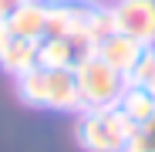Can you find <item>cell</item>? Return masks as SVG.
Returning <instances> with one entry per match:
<instances>
[{
  "label": "cell",
  "instance_id": "obj_1",
  "mask_svg": "<svg viewBox=\"0 0 155 152\" xmlns=\"http://www.w3.org/2000/svg\"><path fill=\"white\" fill-rule=\"evenodd\" d=\"M138 125L118 105L115 108H81L78 115V142L84 152H125Z\"/></svg>",
  "mask_w": 155,
  "mask_h": 152
},
{
  "label": "cell",
  "instance_id": "obj_2",
  "mask_svg": "<svg viewBox=\"0 0 155 152\" xmlns=\"http://www.w3.org/2000/svg\"><path fill=\"white\" fill-rule=\"evenodd\" d=\"M74 78L81 91V108H115L125 91V74L98 58V51L74 64Z\"/></svg>",
  "mask_w": 155,
  "mask_h": 152
},
{
  "label": "cell",
  "instance_id": "obj_3",
  "mask_svg": "<svg viewBox=\"0 0 155 152\" xmlns=\"http://www.w3.org/2000/svg\"><path fill=\"white\" fill-rule=\"evenodd\" d=\"M98 10L88 0H54L47 4V34L44 37H68V41H94Z\"/></svg>",
  "mask_w": 155,
  "mask_h": 152
},
{
  "label": "cell",
  "instance_id": "obj_4",
  "mask_svg": "<svg viewBox=\"0 0 155 152\" xmlns=\"http://www.w3.org/2000/svg\"><path fill=\"white\" fill-rule=\"evenodd\" d=\"M115 31L135 37L142 47H155V0H115Z\"/></svg>",
  "mask_w": 155,
  "mask_h": 152
},
{
  "label": "cell",
  "instance_id": "obj_5",
  "mask_svg": "<svg viewBox=\"0 0 155 152\" xmlns=\"http://www.w3.org/2000/svg\"><path fill=\"white\" fill-rule=\"evenodd\" d=\"M44 108L51 112H81V91H78L74 68H44Z\"/></svg>",
  "mask_w": 155,
  "mask_h": 152
},
{
  "label": "cell",
  "instance_id": "obj_6",
  "mask_svg": "<svg viewBox=\"0 0 155 152\" xmlns=\"http://www.w3.org/2000/svg\"><path fill=\"white\" fill-rule=\"evenodd\" d=\"M94 54V41H68V37H41L37 41V64L54 71V68H74Z\"/></svg>",
  "mask_w": 155,
  "mask_h": 152
},
{
  "label": "cell",
  "instance_id": "obj_7",
  "mask_svg": "<svg viewBox=\"0 0 155 152\" xmlns=\"http://www.w3.org/2000/svg\"><path fill=\"white\" fill-rule=\"evenodd\" d=\"M94 51H98V58H105L115 71H121V74H132V68L138 64V58H142V44L135 41V37H128V34H108V37H101L98 44H94Z\"/></svg>",
  "mask_w": 155,
  "mask_h": 152
},
{
  "label": "cell",
  "instance_id": "obj_8",
  "mask_svg": "<svg viewBox=\"0 0 155 152\" xmlns=\"http://www.w3.org/2000/svg\"><path fill=\"white\" fill-rule=\"evenodd\" d=\"M7 27L14 37H24V41H41L47 34V4L44 0H24V4L10 14Z\"/></svg>",
  "mask_w": 155,
  "mask_h": 152
},
{
  "label": "cell",
  "instance_id": "obj_9",
  "mask_svg": "<svg viewBox=\"0 0 155 152\" xmlns=\"http://www.w3.org/2000/svg\"><path fill=\"white\" fill-rule=\"evenodd\" d=\"M118 108L132 118L135 125H142V122H148L155 115V95L148 88H142V85H125V91L118 98Z\"/></svg>",
  "mask_w": 155,
  "mask_h": 152
},
{
  "label": "cell",
  "instance_id": "obj_10",
  "mask_svg": "<svg viewBox=\"0 0 155 152\" xmlns=\"http://www.w3.org/2000/svg\"><path fill=\"white\" fill-rule=\"evenodd\" d=\"M34 64H37V41H24V37H14L10 47L4 51V58H0V68L7 74H14V78H20Z\"/></svg>",
  "mask_w": 155,
  "mask_h": 152
},
{
  "label": "cell",
  "instance_id": "obj_11",
  "mask_svg": "<svg viewBox=\"0 0 155 152\" xmlns=\"http://www.w3.org/2000/svg\"><path fill=\"white\" fill-rule=\"evenodd\" d=\"M17 95L24 105H31V108H44V68L34 64L31 71H24L20 78H17Z\"/></svg>",
  "mask_w": 155,
  "mask_h": 152
},
{
  "label": "cell",
  "instance_id": "obj_12",
  "mask_svg": "<svg viewBox=\"0 0 155 152\" xmlns=\"http://www.w3.org/2000/svg\"><path fill=\"white\" fill-rule=\"evenodd\" d=\"M125 152H155V115L135 129V135L128 139Z\"/></svg>",
  "mask_w": 155,
  "mask_h": 152
},
{
  "label": "cell",
  "instance_id": "obj_13",
  "mask_svg": "<svg viewBox=\"0 0 155 152\" xmlns=\"http://www.w3.org/2000/svg\"><path fill=\"white\" fill-rule=\"evenodd\" d=\"M20 4H24V0H0V24H7V20H10V14H14Z\"/></svg>",
  "mask_w": 155,
  "mask_h": 152
},
{
  "label": "cell",
  "instance_id": "obj_14",
  "mask_svg": "<svg viewBox=\"0 0 155 152\" xmlns=\"http://www.w3.org/2000/svg\"><path fill=\"white\" fill-rule=\"evenodd\" d=\"M10 41H14V34H10V27H7V24H0V58H4V51L10 47Z\"/></svg>",
  "mask_w": 155,
  "mask_h": 152
},
{
  "label": "cell",
  "instance_id": "obj_15",
  "mask_svg": "<svg viewBox=\"0 0 155 152\" xmlns=\"http://www.w3.org/2000/svg\"><path fill=\"white\" fill-rule=\"evenodd\" d=\"M142 88H148V91H152V95H155V68H152V74H148V81H145V85H142Z\"/></svg>",
  "mask_w": 155,
  "mask_h": 152
}]
</instances>
